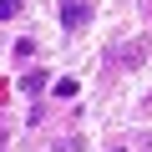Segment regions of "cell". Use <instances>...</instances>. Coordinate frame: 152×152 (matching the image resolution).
<instances>
[{
    "instance_id": "cell-2",
    "label": "cell",
    "mask_w": 152,
    "mask_h": 152,
    "mask_svg": "<svg viewBox=\"0 0 152 152\" xmlns=\"http://www.w3.org/2000/svg\"><path fill=\"white\" fill-rule=\"evenodd\" d=\"M26 10V0H0V20H10V15H20Z\"/></svg>"
},
{
    "instance_id": "cell-1",
    "label": "cell",
    "mask_w": 152,
    "mask_h": 152,
    "mask_svg": "<svg viewBox=\"0 0 152 152\" xmlns=\"http://www.w3.org/2000/svg\"><path fill=\"white\" fill-rule=\"evenodd\" d=\"M61 26H66V31L86 26V5H81V0H66V5H61Z\"/></svg>"
}]
</instances>
